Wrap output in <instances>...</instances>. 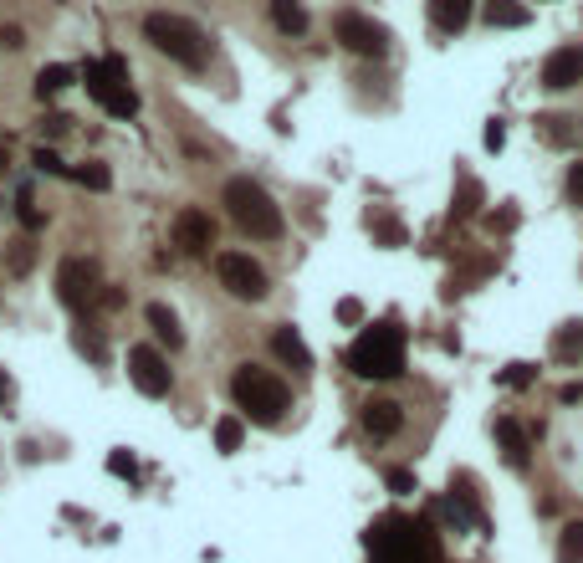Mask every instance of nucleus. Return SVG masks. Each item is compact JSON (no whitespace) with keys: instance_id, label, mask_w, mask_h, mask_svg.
<instances>
[{"instance_id":"72a5a7b5","label":"nucleus","mask_w":583,"mask_h":563,"mask_svg":"<svg viewBox=\"0 0 583 563\" xmlns=\"http://www.w3.org/2000/svg\"><path fill=\"white\" fill-rule=\"evenodd\" d=\"M476 200H481V190H476V180H466V185H461V205H456V215H466Z\"/></svg>"},{"instance_id":"aec40b11","label":"nucleus","mask_w":583,"mask_h":563,"mask_svg":"<svg viewBox=\"0 0 583 563\" xmlns=\"http://www.w3.org/2000/svg\"><path fill=\"white\" fill-rule=\"evenodd\" d=\"M241 441H246V425H241V415H220V420H215V446L231 456V451H241Z\"/></svg>"},{"instance_id":"f8f14e48","label":"nucleus","mask_w":583,"mask_h":563,"mask_svg":"<svg viewBox=\"0 0 583 563\" xmlns=\"http://www.w3.org/2000/svg\"><path fill=\"white\" fill-rule=\"evenodd\" d=\"M573 82H583V47H558L543 62V88L563 93V88H573Z\"/></svg>"},{"instance_id":"dca6fc26","label":"nucleus","mask_w":583,"mask_h":563,"mask_svg":"<svg viewBox=\"0 0 583 563\" xmlns=\"http://www.w3.org/2000/svg\"><path fill=\"white\" fill-rule=\"evenodd\" d=\"M149 328H154V338H164L169 343V349H185V328H179V318L164 308V302H149Z\"/></svg>"},{"instance_id":"4c0bfd02","label":"nucleus","mask_w":583,"mask_h":563,"mask_svg":"<svg viewBox=\"0 0 583 563\" xmlns=\"http://www.w3.org/2000/svg\"><path fill=\"white\" fill-rule=\"evenodd\" d=\"M108 471H118V476H133V456H123V451H118V456H108Z\"/></svg>"},{"instance_id":"c85d7f7f","label":"nucleus","mask_w":583,"mask_h":563,"mask_svg":"<svg viewBox=\"0 0 583 563\" xmlns=\"http://www.w3.org/2000/svg\"><path fill=\"white\" fill-rule=\"evenodd\" d=\"M384 482H389V492L410 497V492H415V471H405V466H389V471H384Z\"/></svg>"},{"instance_id":"7ed1b4c3","label":"nucleus","mask_w":583,"mask_h":563,"mask_svg":"<svg viewBox=\"0 0 583 563\" xmlns=\"http://www.w3.org/2000/svg\"><path fill=\"white\" fill-rule=\"evenodd\" d=\"M231 400L246 420L256 425H282V415L292 410V389L272 374V369H256V364H241L231 374Z\"/></svg>"},{"instance_id":"ddd939ff","label":"nucleus","mask_w":583,"mask_h":563,"mask_svg":"<svg viewBox=\"0 0 583 563\" xmlns=\"http://www.w3.org/2000/svg\"><path fill=\"white\" fill-rule=\"evenodd\" d=\"M358 420H364V430L374 441H389V436H399V425H405V410H399L394 400H369Z\"/></svg>"},{"instance_id":"f257e3e1","label":"nucleus","mask_w":583,"mask_h":563,"mask_svg":"<svg viewBox=\"0 0 583 563\" xmlns=\"http://www.w3.org/2000/svg\"><path fill=\"white\" fill-rule=\"evenodd\" d=\"M364 548L374 563H440V538L430 533V523L405 512H384L364 533Z\"/></svg>"},{"instance_id":"a211bd4d","label":"nucleus","mask_w":583,"mask_h":563,"mask_svg":"<svg viewBox=\"0 0 583 563\" xmlns=\"http://www.w3.org/2000/svg\"><path fill=\"white\" fill-rule=\"evenodd\" d=\"M72 82H77V72L62 67V62H52V67H41V72H36V98H57L62 88H72Z\"/></svg>"},{"instance_id":"f3484780","label":"nucleus","mask_w":583,"mask_h":563,"mask_svg":"<svg viewBox=\"0 0 583 563\" xmlns=\"http://www.w3.org/2000/svg\"><path fill=\"white\" fill-rule=\"evenodd\" d=\"M430 21L440 31H461L471 21V0H430Z\"/></svg>"},{"instance_id":"0eeeda50","label":"nucleus","mask_w":583,"mask_h":563,"mask_svg":"<svg viewBox=\"0 0 583 563\" xmlns=\"http://www.w3.org/2000/svg\"><path fill=\"white\" fill-rule=\"evenodd\" d=\"M215 277H220V287H226L231 297H241V302H261L266 297V272L251 262L246 251H220L215 256Z\"/></svg>"},{"instance_id":"39448f33","label":"nucleus","mask_w":583,"mask_h":563,"mask_svg":"<svg viewBox=\"0 0 583 563\" xmlns=\"http://www.w3.org/2000/svg\"><path fill=\"white\" fill-rule=\"evenodd\" d=\"M144 36L154 41V47H159L169 62L190 67V72H200V67H205V36H200V26H190L185 16L154 11V16H144Z\"/></svg>"},{"instance_id":"473e14b6","label":"nucleus","mask_w":583,"mask_h":563,"mask_svg":"<svg viewBox=\"0 0 583 563\" xmlns=\"http://www.w3.org/2000/svg\"><path fill=\"white\" fill-rule=\"evenodd\" d=\"M568 200H573V205H583V164H573V169H568Z\"/></svg>"},{"instance_id":"6e6552de","label":"nucleus","mask_w":583,"mask_h":563,"mask_svg":"<svg viewBox=\"0 0 583 563\" xmlns=\"http://www.w3.org/2000/svg\"><path fill=\"white\" fill-rule=\"evenodd\" d=\"M57 297L67 308H93L103 297V277H98V262H87V256H67L57 267Z\"/></svg>"},{"instance_id":"5701e85b","label":"nucleus","mask_w":583,"mask_h":563,"mask_svg":"<svg viewBox=\"0 0 583 563\" xmlns=\"http://www.w3.org/2000/svg\"><path fill=\"white\" fill-rule=\"evenodd\" d=\"M72 180H77V185H87V190H108V185H113V175H108V164H98V159H87V164H77V169H72Z\"/></svg>"},{"instance_id":"b1692460","label":"nucleus","mask_w":583,"mask_h":563,"mask_svg":"<svg viewBox=\"0 0 583 563\" xmlns=\"http://www.w3.org/2000/svg\"><path fill=\"white\" fill-rule=\"evenodd\" d=\"M553 354H558V359H563V364H568V359H578V354H583V323H568V328H563V333H558V338H553Z\"/></svg>"},{"instance_id":"f704fd0d","label":"nucleus","mask_w":583,"mask_h":563,"mask_svg":"<svg viewBox=\"0 0 583 563\" xmlns=\"http://www.w3.org/2000/svg\"><path fill=\"white\" fill-rule=\"evenodd\" d=\"M502 144H507V128L497 118V123H486V149H502Z\"/></svg>"},{"instance_id":"1a4fd4ad","label":"nucleus","mask_w":583,"mask_h":563,"mask_svg":"<svg viewBox=\"0 0 583 563\" xmlns=\"http://www.w3.org/2000/svg\"><path fill=\"white\" fill-rule=\"evenodd\" d=\"M333 31H338L343 47L358 52V57H384L389 52V31L374 16H364V11H338L333 16Z\"/></svg>"},{"instance_id":"9b49d317","label":"nucleus","mask_w":583,"mask_h":563,"mask_svg":"<svg viewBox=\"0 0 583 563\" xmlns=\"http://www.w3.org/2000/svg\"><path fill=\"white\" fill-rule=\"evenodd\" d=\"M174 241L185 246L190 256H205L215 246V221H210L200 205H185V210L174 215Z\"/></svg>"},{"instance_id":"20e7f679","label":"nucleus","mask_w":583,"mask_h":563,"mask_svg":"<svg viewBox=\"0 0 583 563\" xmlns=\"http://www.w3.org/2000/svg\"><path fill=\"white\" fill-rule=\"evenodd\" d=\"M226 210H231V221H236L246 236H256V241H277V236L287 231L282 205L266 195L256 180H246V175H236V180L226 185Z\"/></svg>"},{"instance_id":"393cba45","label":"nucleus","mask_w":583,"mask_h":563,"mask_svg":"<svg viewBox=\"0 0 583 563\" xmlns=\"http://www.w3.org/2000/svg\"><path fill=\"white\" fill-rule=\"evenodd\" d=\"M369 226H374V236H379V241H389V246L405 241V226H399L394 215H384V210H374V215H369Z\"/></svg>"},{"instance_id":"412c9836","label":"nucleus","mask_w":583,"mask_h":563,"mask_svg":"<svg viewBox=\"0 0 583 563\" xmlns=\"http://www.w3.org/2000/svg\"><path fill=\"white\" fill-rule=\"evenodd\" d=\"M558 563H583V517L558 533Z\"/></svg>"},{"instance_id":"c756f323","label":"nucleus","mask_w":583,"mask_h":563,"mask_svg":"<svg viewBox=\"0 0 583 563\" xmlns=\"http://www.w3.org/2000/svg\"><path fill=\"white\" fill-rule=\"evenodd\" d=\"M31 262H36L31 241H11V272H16V277H26V272H31Z\"/></svg>"},{"instance_id":"9d476101","label":"nucleus","mask_w":583,"mask_h":563,"mask_svg":"<svg viewBox=\"0 0 583 563\" xmlns=\"http://www.w3.org/2000/svg\"><path fill=\"white\" fill-rule=\"evenodd\" d=\"M128 374H133V384H139L149 400L169 395V384H174L169 359H164L159 349H149V343H139V349H128Z\"/></svg>"},{"instance_id":"cd10ccee","label":"nucleus","mask_w":583,"mask_h":563,"mask_svg":"<svg viewBox=\"0 0 583 563\" xmlns=\"http://www.w3.org/2000/svg\"><path fill=\"white\" fill-rule=\"evenodd\" d=\"M16 215H21V226H26V231H41V210H36L31 190H21V195H16Z\"/></svg>"},{"instance_id":"a19ab883","label":"nucleus","mask_w":583,"mask_h":563,"mask_svg":"<svg viewBox=\"0 0 583 563\" xmlns=\"http://www.w3.org/2000/svg\"><path fill=\"white\" fill-rule=\"evenodd\" d=\"M0 169H6V144H0Z\"/></svg>"},{"instance_id":"f03ea898","label":"nucleus","mask_w":583,"mask_h":563,"mask_svg":"<svg viewBox=\"0 0 583 563\" xmlns=\"http://www.w3.org/2000/svg\"><path fill=\"white\" fill-rule=\"evenodd\" d=\"M348 369L358 379H399V374H405V328H399L394 318L369 323L364 333L353 338Z\"/></svg>"},{"instance_id":"4be33fe9","label":"nucleus","mask_w":583,"mask_h":563,"mask_svg":"<svg viewBox=\"0 0 583 563\" xmlns=\"http://www.w3.org/2000/svg\"><path fill=\"white\" fill-rule=\"evenodd\" d=\"M272 21H277L282 31H292V36H297V31H307V11H302V6H292V0H272Z\"/></svg>"},{"instance_id":"6ab92c4d","label":"nucleus","mask_w":583,"mask_h":563,"mask_svg":"<svg viewBox=\"0 0 583 563\" xmlns=\"http://www.w3.org/2000/svg\"><path fill=\"white\" fill-rule=\"evenodd\" d=\"M72 343H77V354H87L93 364H108V343H103V333H98V328L77 323V328H72Z\"/></svg>"},{"instance_id":"e433bc0d","label":"nucleus","mask_w":583,"mask_h":563,"mask_svg":"<svg viewBox=\"0 0 583 563\" xmlns=\"http://www.w3.org/2000/svg\"><path fill=\"white\" fill-rule=\"evenodd\" d=\"M517 226V210H497L491 215V231H512Z\"/></svg>"},{"instance_id":"a878e982","label":"nucleus","mask_w":583,"mask_h":563,"mask_svg":"<svg viewBox=\"0 0 583 563\" xmlns=\"http://www.w3.org/2000/svg\"><path fill=\"white\" fill-rule=\"evenodd\" d=\"M486 21H491V26H527L532 16H527L522 6H486Z\"/></svg>"},{"instance_id":"423d86ee","label":"nucleus","mask_w":583,"mask_h":563,"mask_svg":"<svg viewBox=\"0 0 583 563\" xmlns=\"http://www.w3.org/2000/svg\"><path fill=\"white\" fill-rule=\"evenodd\" d=\"M82 82H87V98H93L103 113H113V118H133V113H139V98H133V88H128V62L123 57L87 62Z\"/></svg>"},{"instance_id":"ea45409f","label":"nucleus","mask_w":583,"mask_h":563,"mask_svg":"<svg viewBox=\"0 0 583 563\" xmlns=\"http://www.w3.org/2000/svg\"><path fill=\"white\" fill-rule=\"evenodd\" d=\"M6 389H11V384H6V369H0V405H6Z\"/></svg>"},{"instance_id":"2eb2a0df","label":"nucleus","mask_w":583,"mask_h":563,"mask_svg":"<svg viewBox=\"0 0 583 563\" xmlns=\"http://www.w3.org/2000/svg\"><path fill=\"white\" fill-rule=\"evenodd\" d=\"M272 349H277V359H282V364H292L297 374H307V369H312V349L302 343V333H297V328H287V323H282V328L272 333Z\"/></svg>"},{"instance_id":"58836bf2","label":"nucleus","mask_w":583,"mask_h":563,"mask_svg":"<svg viewBox=\"0 0 583 563\" xmlns=\"http://www.w3.org/2000/svg\"><path fill=\"white\" fill-rule=\"evenodd\" d=\"M0 41H6V47H26V41H21V26H6V31H0Z\"/></svg>"},{"instance_id":"7c9ffc66","label":"nucleus","mask_w":583,"mask_h":563,"mask_svg":"<svg viewBox=\"0 0 583 563\" xmlns=\"http://www.w3.org/2000/svg\"><path fill=\"white\" fill-rule=\"evenodd\" d=\"M31 164L41 169V175H67V164H62L52 149H36V154H31Z\"/></svg>"},{"instance_id":"c9c22d12","label":"nucleus","mask_w":583,"mask_h":563,"mask_svg":"<svg viewBox=\"0 0 583 563\" xmlns=\"http://www.w3.org/2000/svg\"><path fill=\"white\" fill-rule=\"evenodd\" d=\"M338 318H343V323H358V318H364V308H358L353 297H343V302H338Z\"/></svg>"},{"instance_id":"4468645a","label":"nucleus","mask_w":583,"mask_h":563,"mask_svg":"<svg viewBox=\"0 0 583 563\" xmlns=\"http://www.w3.org/2000/svg\"><path fill=\"white\" fill-rule=\"evenodd\" d=\"M497 446H502V456H507V466H512V471H527L532 441H527V430H522L512 415H502V420H497Z\"/></svg>"},{"instance_id":"bb28decb","label":"nucleus","mask_w":583,"mask_h":563,"mask_svg":"<svg viewBox=\"0 0 583 563\" xmlns=\"http://www.w3.org/2000/svg\"><path fill=\"white\" fill-rule=\"evenodd\" d=\"M563 123H568V118H553V113H548V118H537V134H543L548 144H568L573 134H568V128H563Z\"/></svg>"},{"instance_id":"2f4dec72","label":"nucleus","mask_w":583,"mask_h":563,"mask_svg":"<svg viewBox=\"0 0 583 563\" xmlns=\"http://www.w3.org/2000/svg\"><path fill=\"white\" fill-rule=\"evenodd\" d=\"M537 374H532V364H512L507 374H502V384H512V389H522V384H532Z\"/></svg>"}]
</instances>
